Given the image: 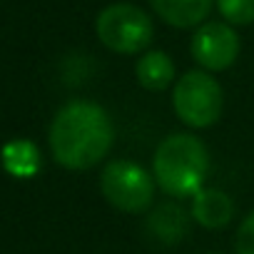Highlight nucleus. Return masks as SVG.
Listing matches in <instances>:
<instances>
[{
	"label": "nucleus",
	"instance_id": "obj_11",
	"mask_svg": "<svg viewBox=\"0 0 254 254\" xmlns=\"http://www.w3.org/2000/svg\"><path fill=\"white\" fill-rule=\"evenodd\" d=\"M222 18L232 25H249L254 23V0H217Z\"/></svg>",
	"mask_w": 254,
	"mask_h": 254
},
{
	"label": "nucleus",
	"instance_id": "obj_9",
	"mask_svg": "<svg viewBox=\"0 0 254 254\" xmlns=\"http://www.w3.org/2000/svg\"><path fill=\"white\" fill-rule=\"evenodd\" d=\"M135 75H137V82L145 90L160 92V90H165V87L172 85V80H175V63H172V58L167 53L150 50V53H145L137 60Z\"/></svg>",
	"mask_w": 254,
	"mask_h": 254
},
{
	"label": "nucleus",
	"instance_id": "obj_6",
	"mask_svg": "<svg viewBox=\"0 0 254 254\" xmlns=\"http://www.w3.org/2000/svg\"><path fill=\"white\" fill-rule=\"evenodd\" d=\"M239 55V38L227 23H204L192 38V58L212 72L232 67Z\"/></svg>",
	"mask_w": 254,
	"mask_h": 254
},
{
	"label": "nucleus",
	"instance_id": "obj_12",
	"mask_svg": "<svg viewBox=\"0 0 254 254\" xmlns=\"http://www.w3.org/2000/svg\"><path fill=\"white\" fill-rule=\"evenodd\" d=\"M234 249H237V254H254V212H249L242 219V224L237 229Z\"/></svg>",
	"mask_w": 254,
	"mask_h": 254
},
{
	"label": "nucleus",
	"instance_id": "obj_3",
	"mask_svg": "<svg viewBox=\"0 0 254 254\" xmlns=\"http://www.w3.org/2000/svg\"><path fill=\"white\" fill-rule=\"evenodd\" d=\"M100 192L110 207L125 214H140L155 199V177L137 162L112 160L100 175Z\"/></svg>",
	"mask_w": 254,
	"mask_h": 254
},
{
	"label": "nucleus",
	"instance_id": "obj_4",
	"mask_svg": "<svg viewBox=\"0 0 254 254\" xmlns=\"http://www.w3.org/2000/svg\"><path fill=\"white\" fill-rule=\"evenodd\" d=\"M97 38L105 48L120 55H135L152 43L155 25L145 10L132 3H112L95 20Z\"/></svg>",
	"mask_w": 254,
	"mask_h": 254
},
{
	"label": "nucleus",
	"instance_id": "obj_5",
	"mask_svg": "<svg viewBox=\"0 0 254 254\" xmlns=\"http://www.w3.org/2000/svg\"><path fill=\"white\" fill-rule=\"evenodd\" d=\"M222 102V85L204 70L185 72L172 90V107L177 117L194 130L212 127L219 120Z\"/></svg>",
	"mask_w": 254,
	"mask_h": 254
},
{
	"label": "nucleus",
	"instance_id": "obj_7",
	"mask_svg": "<svg viewBox=\"0 0 254 254\" xmlns=\"http://www.w3.org/2000/svg\"><path fill=\"white\" fill-rule=\"evenodd\" d=\"M192 217L207 229H222L234 217V202L227 192L204 187L192 197Z\"/></svg>",
	"mask_w": 254,
	"mask_h": 254
},
{
	"label": "nucleus",
	"instance_id": "obj_8",
	"mask_svg": "<svg viewBox=\"0 0 254 254\" xmlns=\"http://www.w3.org/2000/svg\"><path fill=\"white\" fill-rule=\"evenodd\" d=\"M150 5L167 25L194 28L209 15L212 0H150Z\"/></svg>",
	"mask_w": 254,
	"mask_h": 254
},
{
	"label": "nucleus",
	"instance_id": "obj_10",
	"mask_svg": "<svg viewBox=\"0 0 254 254\" xmlns=\"http://www.w3.org/2000/svg\"><path fill=\"white\" fill-rule=\"evenodd\" d=\"M0 160L3 170L18 180H30L40 170V150L30 140H10L0 152Z\"/></svg>",
	"mask_w": 254,
	"mask_h": 254
},
{
	"label": "nucleus",
	"instance_id": "obj_1",
	"mask_svg": "<svg viewBox=\"0 0 254 254\" xmlns=\"http://www.w3.org/2000/svg\"><path fill=\"white\" fill-rule=\"evenodd\" d=\"M48 140L58 165L82 172L107 157L115 140V127L102 105L72 100L55 112Z\"/></svg>",
	"mask_w": 254,
	"mask_h": 254
},
{
	"label": "nucleus",
	"instance_id": "obj_2",
	"mask_svg": "<svg viewBox=\"0 0 254 254\" xmlns=\"http://www.w3.org/2000/svg\"><path fill=\"white\" fill-rule=\"evenodd\" d=\"M209 172V152L204 142L194 135L177 132L160 142L152 160V177L162 192L170 197H194L204 190Z\"/></svg>",
	"mask_w": 254,
	"mask_h": 254
}]
</instances>
